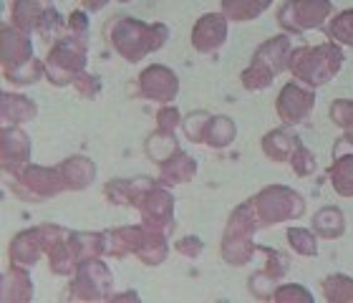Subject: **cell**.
Wrapping results in <instances>:
<instances>
[{
	"label": "cell",
	"mask_w": 353,
	"mask_h": 303,
	"mask_svg": "<svg viewBox=\"0 0 353 303\" xmlns=\"http://www.w3.org/2000/svg\"><path fill=\"white\" fill-rule=\"evenodd\" d=\"M328 33L339 43L353 46V8L351 10H343V13H339L333 18V23L328 26Z\"/></svg>",
	"instance_id": "cell-21"
},
{
	"label": "cell",
	"mask_w": 353,
	"mask_h": 303,
	"mask_svg": "<svg viewBox=\"0 0 353 303\" xmlns=\"http://www.w3.org/2000/svg\"><path fill=\"white\" fill-rule=\"evenodd\" d=\"M272 301H278V303H290V301L308 303L310 293L303 289V286H283L280 291H275V293H272Z\"/></svg>",
	"instance_id": "cell-28"
},
{
	"label": "cell",
	"mask_w": 353,
	"mask_h": 303,
	"mask_svg": "<svg viewBox=\"0 0 353 303\" xmlns=\"http://www.w3.org/2000/svg\"><path fill=\"white\" fill-rule=\"evenodd\" d=\"M207 121H210V114L207 111H194L187 121H184V132L190 137L192 141H202L205 139V129H207Z\"/></svg>",
	"instance_id": "cell-26"
},
{
	"label": "cell",
	"mask_w": 353,
	"mask_h": 303,
	"mask_svg": "<svg viewBox=\"0 0 353 303\" xmlns=\"http://www.w3.org/2000/svg\"><path fill=\"white\" fill-rule=\"evenodd\" d=\"M290 164H293V170L298 177H308L310 172L316 170V159L310 155L308 149L303 147L301 141H298V147L293 149V157H290Z\"/></svg>",
	"instance_id": "cell-25"
},
{
	"label": "cell",
	"mask_w": 353,
	"mask_h": 303,
	"mask_svg": "<svg viewBox=\"0 0 353 303\" xmlns=\"http://www.w3.org/2000/svg\"><path fill=\"white\" fill-rule=\"evenodd\" d=\"M194 172H197V162L190 155H184V152H176L174 157H170L162 164V179L164 182H172V185H179V182L192 179Z\"/></svg>",
	"instance_id": "cell-13"
},
{
	"label": "cell",
	"mask_w": 353,
	"mask_h": 303,
	"mask_svg": "<svg viewBox=\"0 0 353 303\" xmlns=\"http://www.w3.org/2000/svg\"><path fill=\"white\" fill-rule=\"evenodd\" d=\"M111 41L126 61H141L149 51H159L167 41V26H147L134 18H119L111 28Z\"/></svg>",
	"instance_id": "cell-2"
},
{
	"label": "cell",
	"mask_w": 353,
	"mask_h": 303,
	"mask_svg": "<svg viewBox=\"0 0 353 303\" xmlns=\"http://www.w3.org/2000/svg\"><path fill=\"white\" fill-rule=\"evenodd\" d=\"M139 89L147 99L167 104L176 97L179 79H176L174 71H170L167 66H149L147 71L139 76Z\"/></svg>",
	"instance_id": "cell-8"
},
{
	"label": "cell",
	"mask_w": 353,
	"mask_h": 303,
	"mask_svg": "<svg viewBox=\"0 0 353 303\" xmlns=\"http://www.w3.org/2000/svg\"><path fill=\"white\" fill-rule=\"evenodd\" d=\"M235 134H237V129H235V121H232V119L210 117L202 144H210V147H214V149H222V147H228L230 141L235 139Z\"/></svg>",
	"instance_id": "cell-14"
},
{
	"label": "cell",
	"mask_w": 353,
	"mask_h": 303,
	"mask_svg": "<svg viewBox=\"0 0 353 303\" xmlns=\"http://www.w3.org/2000/svg\"><path fill=\"white\" fill-rule=\"evenodd\" d=\"M272 79H275V76H272L268 68L258 66V63H250V68L243 74V86L250 91H260V89H268L272 84Z\"/></svg>",
	"instance_id": "cell-23"
},
{
	"label": "cell",
	"mask_w": 353,
	"mask_h": 303,
	"mask_svg": "<svg viewBox=\"0 0 353 303\" xmlns=\"http://www.w3.org/2000/svg\"><path fill=\"white\" fill-rule=\"evenodd\" d=\"M268 6H270V3H265V0L263 3H250V0H245V3H240V0H225V3H222V10H225V15L232 18V21H250V18L263 13Z\"/></svg>",
	"instance_id": "cell-20"
},
{
	"label": "cell",
	"mask_w": 353,
	"mask_h": 303,
	"mask_svg": "<svg viewBox=\"0 0 353 303\" xmlns=\"http://www.w3.org/2000/svg\"><path fill=\"white\" fill-rule=\"evenodd\" d=\"M288 56H290V41L285 36H278L260 46L252 63H258V66L268 68L272 76H278L283 71V66L288 63Z\"/></svg>",
	"instance_id": "cell-10"
},
{
	"label": "cell",
	"mask_w": 353,
	"mask_h": 303,
	"mask_svg": "<svg viewBox=\"0 0 353 303\" xmlns=\"http://www.w3.org/2000/svg\"><path fill=\"white\" fill-rule=\"evenodd\" d=\"M331 182L336 193L343 197H353V155L339 157L331 167Z\"/></svg>",
	"instance_id": "cell-16"
},
{
	"label": "cell",
	"mask_w": 353,
	"mask_h": 303,
	"mask_svg": "<svg viewBox=\"0 0 353 303\" xmlns=\"http://www.w3.org/2000/svg\"><path fill=\"white\" fill-rule=\"evenodd\" d=\"M252 207L258 213L260 225H278L290 217H301L305 213V202L298 193L288 187H265L263 193L252 200Z\"/></svg>",
	"instance_id": "cell-4"
},
{
	"label": "cell",
	"mask_w": 353,
	"mask_h": 303,
	"mask_svg": "<svg viewBox=\"0 0 353 303\" xmlns=\"http://www.w3.org/2000/svg\"><path fill=\"white\" fill-rule=\"evenodd\" d=\"M341 63H343V53L333 43L316 46V48L303 46V48L290 51L288 56V68L308 86H321V84L331 81L341 71Z\"/></svg>",
	"instance_id": "cell-1"
},
{
	"label": "cell",
	"mask_w": 353,
	"mask_h": 303,
	"mask_svg": "<svg viewBox=\"0 0 353 303\" xmlns=\"http://www.w3.org/2000/svg\"><path fill=\"white\" fill-rule=\"evenodd\" d=\"M316 106V94L301 89L298 84H288L278 97V114L285 124H301Z\"/></svg>",
	"instance_id": "cell-6"
},
{
	"label": "cell",
	"mask_w": 353,
	"mask_h": 303,
	"mask_svg": "<svg viewBox=\"0 0 353 303\" xmlns=\"http://www.w3.org/2000/svg\"><path fill=\"white\" fill-rule=\"evenodd\" d=\"M258 213L252 202H245L232 213L228 222V233L222 237V258L232 263V266H245L252 260V235H255V225H258Z\"/></svg>",
	"instance_id": "cell-3"
},
{
	"label": "cell",
	"mask_w": 353,
	"mask_h": 303,
	"mask_svg": "<svg viewBox=\"0 0 353 303\" xmlns=\"http://www.w3.org/2000/svg\"><path fill=\"white\" fill-rule=\"evenodd\" d=\"M79 286H86V298H103L111 286V275L101 263H83L79 273Z\"/></svg>",
	"instance_id": "cell-11"
},
{
	"label": "cell",
	"mask_w": 353,
	"mask_h": 303,
	"mask_svg": "<svg viewBox=\"0 0 353 303\" xmlns=\"http://www.w3.org/2000/svg\"><path fill=\"white\" fill-rule=\"evenodd\" d=\"M182 119H179V111L174 109V106H164L159 114H157V132L159 134H174L176 124H179Z\"/></svg>",
	"instance_id": "cell-27"
},
{
	"label": "cell",
	"mask_w": 353,
	"mask_h": 303,
	"mask_svg": "<svg viewBox=\"0 0 353 303\" xmlns=\"http://www.w3.org/2000/svg\"><path fill=\"white\" fill-rule=\"evenodd\" d=\"M167 240H164V233H159V230H149L147 235H144V243H141L139 248V255L147 266H157V263H162L164 255H167Z\"/></svg>",
	"instance_id": "cell-17"
},
{
	"label": "cell",
	"mask_w": 353,
	"mask_h": 303,
	"mask_svg": "<svg viewBox=\"0 0 353 303\" xmlns=\"http://www.w3.org/2000/svg\"><path fill=\"white\" fill-rule=\"evenodd\" d=\"M331 119L341 126V129H346V134H353V101H348V99L333 101Z\"/></svg>",
	"instance_id": "cell-24"
},
{
	"label": "cell",
	"mask_w": 353,
	"mask_h": 303,
	"mask_svg": "<svg viewBox=\"0 0 353 303\" xmlns=\"http://www.w3.org/2000/svg\"><path fill=\"white\" fill-rule=\"evenodd\" d=\"M228 38V21L222 13H207L202 15L192 30V46L199 53H210L214 48H220Z\"/></svg>",
	"instance_id": "cell-9"
},
{
	"label": "cell",
	"mask_w": 353,
	"mask_h": 303,
	"mask_svg": "<svg viewBox=\"0 0 353 303\" xmlns=\"http://www.w3.org/2000/svg\"><path fill=\"white\" fill-rule=\"evenodd\" d=\"M288 243L293 245V251L298 253V255H316V235L313 233H308V230L303 228H293L288 230Z\"/></svg>",
	"instance_id": "cell-22"
},
{
	"label": "cell",
	"mask_w": 353,
	"mask_h": 303,
	"mask_svg": "<svg viewBox=\"0 0 353 303\" xmlns=\"http://www.w3.org/2000/svg\"><path fill=\"white\" fill-rule=\"evenodd\" d=\"M323 293L328 301L351 303L353 301V281L346 275H331L323 281Z\"/></svg>",
	"instance_id": "cell-19"
},
{
	"label": "cell",
	"mask_w": 353,
	"mask_h": 303,
	"mask_svg": "<svg viewBox=\"0 0 353 303\" xmlns=\"http://www.w3.org/2000/svg\"><path fill=\"white\" fill-rule=\"evenodd\" d=\"M333 10L325 0H301V3H285L280 8L278 21L288 33H303L308 28H318Z\"/></svg>",
	"instance_id": "cell-5"
},
{
	"label": "cell",
	"mask_w": 353,
	"mask_h": 303,
	"mask_svg": "<svg viewBox=\"0 0 353 303\" xmlns=\"http://www.w3.org/2000/svg\"><path fill=\"white\" fill-rule=\"evenodd\" d=\"M298 141H301V139H298V137H293V134L275 129V132H270L263 139V152H265V157H268V159H272V162H290L293 149L298 147Z\"/></svg>",
	"instance_id": "cell-12"
},
{
	"label": "cell",
	"mask_w": 353,
	"mask_h": 303,
	"mask_svg": "<svg viewBox=\"0 0 353 303\" xmlns=\"http://www.w3.org/2000/svg\"><path fill=\"white\" fill-rule=\"evenodd\" d=\"M174 248L182 255H187V258H197L199 253H202V240L199 237H182V240H176L174 243Z\"/></svg>",
	"instance_id": "cell-29"
},
{
	"label": "cell",
	"mask_w": 353,
	"mask_h": 303,
	"mask_svg": "<svg viewBox=\"0 0 353 303\" xmlns=\"http://www.w3.org/2000/svg\"><path fill=\"white\" fill-rule=\"evenodd\" d=\"M147 149H149V157L159 164H164L170 157H174L179 152L174 134H159V132H154V137L147 141Z\"/></svg>",
	"instance_id": "cell-18"
},
{
	"label": "cell",
	"mask_w": 353,
	"mask_h": 303,
	"mask_svg": "<svg viewBox=\"0 0 353 303\" xmlns=\"http://www.w3.org/2000/svg\"><path fill=\"white\" fill-rule=\"evenodd\" d=\"M313 230L321 237H341L346 230V220L341 215L339 207H323L321 213L313 217Z\"/></svg>",
	"instance_id": "cell-15"
},
{
	"label": "cell",
	"mask_w": 353,
	"mask_h": 303,
	"mask_svg": "<svg viewBox=\"0 0 353 303\" xmlns=\"http://www.w3.org/2000/svg\"><path fill=\"white\" fill-rule=\"evenodd\" d=\"M137 207L144 215V222H147L152 230H162L172 225V210H174V200H172L170 193H164L159 187H149L147 193L141 195Z\"/></svg>",
	"instance_id": "cell-7"
}]
</instances>
